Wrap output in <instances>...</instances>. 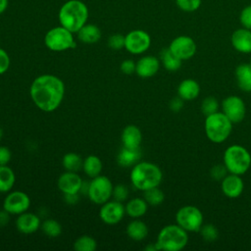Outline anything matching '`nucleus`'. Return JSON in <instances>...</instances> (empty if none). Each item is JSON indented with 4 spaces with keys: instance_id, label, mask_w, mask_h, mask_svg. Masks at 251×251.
Here are the masks:
<instances>
[{
    "instance_id": "1",
    "label": "nucleus",
    "mask_w": 251,
    "mask_h": 251,
    "mask_svg": "<svg viewBox=\"0 0 251 251\" xmlns=\"http://www.w3.org/2000/svg\"><path fill=\"white\" fill-rule=\"evenodd\" d=\"M29 94L38 109L50 113L61 105L65 95V84L60 77L54 75H41L31 82Z\"/></svg>"
},
{
    "instance_id": "2",
    "label": "nucleus",
    "mask_w": 251,
    "mask_h": 251,
    "mask_svg": "<svg viewBox=\"0 0 251 251\" xmlns=\"http://www.w3.org/2000/svg\"><path fill=\"white\" fill-rule=\"evenodd\" d=\"M88 17V8L80 0H68L61 6L58 13L60 25L74 33L87 23Z\"/></svg>"
},
{
    "instance_id": "3",
    "label": "nucleus",
    "mask_w": 251,
    "mask_h": 251,
    "mask_svg": "<svg viewBox=\"0 0 251 251\" xmlns=\"http://www.w3.org/2000/svg\"><path fill=\"white\" fill-rule=\"evenodd\" d=\"M129 178L134 188L145 191L160 185L163 179V173L156 164L143 161L132 166Z\"/></svg>"
},
{
    "instance_id": "4",
    "label": "nucleus",
    "mask_w": 251,
    "mask_h": 251,
    "mask_svg": "<svg viewBox=\"0 0 251 251\" xmlns=\"http://www.w3.org/2000/svg\"><path fill=\"white\" fill-rule=\"evenodd\" d=\"M155 243L158 250L179 251L188 243V234L177 224L167 225L159 231Z\"/></svg>"
},
{
    "instance_id": "5",
    "label": "nucleus",
    "mask_w": 251,
    "mask_h": 251,
    "mask_svg": "<svg viewBox=\"0 0 251 251\" xmlns=\"http://www.w3.org/2000/svg\"><path fill=\"white\" fill-rule=\"evenodd\" d=\"M204 130L210 141L213 143H223L231 133L232 122L223 112L218 111L206 116Z\"/></svg>"
},
{
    "instance_id": "6",
    "label": "nucleus",
    "mask_w": 251,
    "mask_h": 251,
    "mask_svg": "<svg viewBox=\"0 0 251 251\" xmlns=\"http://www.w3.org/2000/svg\"><path fill=\"white\" fill-rule=\"evenodd\" d=\"M224 164L228 173L242 176L251 166V154L242 145L233 144L224 152Z\"/></svg>"
},
{
    "instance_id": "7",
    "label": "nucleus",
    "mask_w": 251,
    "mask_h": 251,
    "mask_svg": "<svg viewBox=\"0 0 251 251\" xmlns=\"http://www.w3.org/2000/svg\"><path fill=\"white\" fill-rule=\"evenodd\" d=\"M45 46L54 52H62L73 49L76 46L74 32L62 26H54L50 28L44 35Z\"/></svg>"
},
{
    "instance_id": "8",
    "label": "nucleus",
    "mask_w": 251,
    "mask_h": 251,
    "mask_svg": "<svg viewBox=\"0 0 251 251\" xmlns=\"http://www.w3.org/2000/svg\"><path fill=\"white\" fill-rule=\"evenodd\" d=\"M113 188L114 186L111 179L105 176L99 175L93 177L88 183L86 194L94 204L102 205L112 197Z\"/></svg>"
},
{
    "instance_id": "9",
    "label": "nucleus",
    "mask_w": 251,
    "mask_h": 251,
    "mask_svg": "<svg viewBox=\"0 0 251 251\" xmlns=\"http://www.w3.org/2000/svg\"><path fill=\"white\" fill-rule=\"evenodd\" d=\"M204 217L199 208L193 205H186L179 208L176 214V224L187 232L199 231L203 226Z\"/></svg>"
},
{
    "instance_id": "10",
    "label": "nucleus",
    "mask_w": 251,
    "mask_h": 251,
    "mask_svg": "<svg viewBox=\"0 0 251 251\" xmlns=\"http://www.w3.org/2000/svg\"><path fill=\"white\" fill-rule=\"evenodd\" d=\"M151 45L149 33L143 29H133L125 35V49L133 55L146 52Z\"/></svg>"
},
{
    "instance_id": "11",
    "label": "nucleus",
    "mask_w": 251,
    "mask_h": 251,
    "mask_svg": "<svg viewBox=\"0 0 251 251\" xmlns=\"http://www.w3.org/2000/svg\"><path fill=\"white\" fill-rule=\"evenodd\" d=\"M169 49L178 59L185 61L191 59L196 54L197 45L192 37L188 35H178L171 41Z\"/></svg>"
},
{
    "instance_id": "12",
    "label": "nucleus",
    "mask_w": 251,
    "mask_h": 251,
    "mask_svg": "<svg viewBox=\"0 0 251 251\" xmlns=\"http://www.w3.org/2000/svg\"><path fill=\"white\" fill-rule=\"evenodd\" d=\"M222 112L232 122V124L240 123L244 120L246 114V106L244 101L236 95H229L222 101Z\"/></svg>"
},
{
    "instance_id": "13",
    "label": "nucleus",
    "mask_w": 251,
    "mask_h": 251,
    "mask_svg": "<svg viewBox=\"0 0 251 251\" xmlns=\"http://www.w3.org/2000/svg\"><path fill=\"white\" fill-rule=\"evenodd\" d=\"M30 206L29 196L20 190L9 191L3 201V209L11 215H20L26 212Z\"/></svg>"
},
{
    "instance_id": "14",
    "label": "nucleus",
    "mask_w": 251,
    "mask_h": 251,
    "mask_svg": "<svg viewBox=\"0 0 251 251\" xmlns=\"http://www.w3.org/2000/svg\"><path fill=\"white\" fill-rule=\"evenodd\" d=\"M126 215V209L123 202L117 200H109L101 205L99 217L103 223L107 225H117Z\"/></svg>"
},
{
    "instance_id": "15",
    "label": "nucleus",
    "mask_w": 251,
    "mask_h": 251,
    "mask_svg": "<svg viewBox=\"0 0 251 251\" xmlns=\"http://www.w3.org/2000/svg\"><path fill=\"white\" fill-rule=\"evenodd\" d=\"M57 185L63 194H75L81 191L83 181L77 173L66 171L59 176Z\"/></svg>"
},
{
    "instance_id": "16",
    "label": "nucleus",
    "mask_w": 251,
    "mask_h": 251,
    "mask_svg": "<svg viewBox=\"0 0 251 251\" xmlns=\"http://www.w3.org/2000/svg\"><path fill=\"white\" fill-rule=\"evenodd\" d=\"M223 193L230 199L238 198L244 190V182L241 176L228 173L226 176L221 181Z\"/></svg>"
},
{
    "instance_id": "17",
    "label": "nucleus",
    "mask_w": 251,
    "mask_h": 251,
    "mask_svg": "<svg viewBox=\"0 0 251 251\" xmlns=\"http://www.w3.org/2000/svg\"><path fill=\"white\" fill-rule=\"evenodd\" d=\"M160 65V59L157 57L151 55L143 56L136 62L135 74L142 78L151 77L158 73Z\"/></svg>"
},
{
    "instance_id": "18",
    "label": "nucleus",
    "mask_w": 251,
    "mask_h": 251,
    "mask_svg": "<svg viewBox=\"0 0 251 251\" xmlns=\"http://www.w3.org/2000/svg\"><path fill=\"white\" fill-rule=\"evenodd\" d=\"M16 227L17 229L24 234H30L35 232L38 228H40L41 222L37 215L34 213L24 212L18 215L16 219Z\"/></svg>"
},
{
    "instance_id": "19",
    "label": "nucleus",
    "mask_w": 251,
    "mask_h": 251,
    "mask_svg": "<svg viewBox=\"0 0 251 251\" xmlns=\"http://www.w3.org/2000/svg\"><path fill=\"white\" fill-rule=\"evenodd\" d=\"M232 47L239 53H251V29L240 27L235 29L230 37Z\"/></svg>"
},
{
    "instance_id": "20",
    "label": "nucleus",
    "mask_w": 251,
    "mask_h": 251,
    "mask_svg": "<svg viewBox=\"0 0 251 251\" xmlns=\"http://www.w3.org/2000/svg\"><path fill=\"white\" fill-rule=\"evenodd\" d=\"M123 146L129 149H139L142 141L141 130L134 125L126 126L121 135Z\"/></svg>"
},
{
    "instance_id": "21",
    "label": "nucleus",
    "mask_w": 251,
    "mask_h": 251,
    "mask_svg": "<svg viewBox=\"0 0 251 251\" xmlns=\"http://www.w3.org/2000/svg\"><path fill=\"white\" fill-rule=\"evenodd\" d=\"M176 92L177 96L183 101H191L198 97L200 93V85L193 78H185L179 82Z\"/></svg>"
},
{
    "instance_id": "22",
    "label": "nucleus",
    "mask_w": 251,
    "mask_h": 251,
    "mask_svg": "<svg viewBox=\"0 0 251 251\" xmlns=\"http://www.w3.org/2000/svg\"><path fill=\"white\" fill-rule=\"evenodd\" d=\"M79 41L85 44H94L101 38V30L94 24H85L76 32Z\"/></svg>"
},
{
    "instance_id": "23",
    "label": "nucleus",
    "mask_w": 251,
    "mask_h": 251,
    "mask_svg": "<svg viewBox=\"0 0 251 251\" xmlns=\"http://www.w3.org/2000/svg\"><path fill=\"white\" fill-rule=\"evenodd\" d=\"M148 231L147 225L138 219H134L129 222L126 228V235L134 241H141L145 239L148 235Z\"/></svg>"
},
{
    "instance_id": "24",
    "label": "nucleus",
    "mask_w": 251,
    "mask_h": 251,
    "mask_svg": "<svg viewBox=\"0 0 251 251\" xmlns=\"http://www.w3.org/2000/svg\"><path fill=\"white\" fill-rule=\"evenodd\" d=\"M235 78L240 90L251 92V66L249 64H240L235 69Z\"/></svg>"
},
{
    "instance_id": "25",
    "label": "nucleus",
    "mask_w": 251,
    "mask_h": 251,
    "mask_svg": "<svg viewBox=\"0 0 251 251\" xmlns=\"http://www.w3.org/2000/svg\"><path fill=\"white\" fill-rule=\"evenodd\" d=\"M148 206L149 205L144 198H132L128 200L125 205L126 214L132 219H139L146 214Z\"/></svg>"
},
{
    "instance_id": "26",
    "label": "nucleus",
    "mask_w": 251,
    "mask_h": 251,
    "mask_svg": "<svg viewBox=\"0 0 251 251\" xmlns=\"http://www.w3.org/2000/svg\"><path fill=\"white\" fill-rule=\"evenodd\" d=\"M141 153L139 149H129L123 146L117 156V162L121 167L128 168L139 162Z\"/></svg>"
},
{
    "instance_id": "27",
    "label": "nucleus",
    "mask_w": 251,
    "mask_h": 251,
    "mask_svg": "<svg viewBox=\"0 0 251 251\" xmlns=\"http://www.w3.org/2000/svg\"><path fill=\"white\" fill-rule=\"evenodd\" d=\"M160 62L169 72H176L182 64V61L172 53L169 47L164 48L160 52Z\"/></svg>"
},
{
    "instance_id": "28",
    "label": "nucleus",
    "mask_w": 251,
    "mask_h": 251,
    "mask_svg": "<svg viewBox=\"0 0 251 251\" xmlns=\"http://www.w3.org/2000/svg\"><path fill=\"white\" fill-rule=\"evenodd\" d=\"M82 170L84 174L91 178L99 176L102 171V162L100 158L96 155H88L83 159Z\"/></svg>"
},
{
    "instance_id": "29",
    "label": "nucleus",
    "mask_w": 251,
    "mask_h": 251,
    "mask_svg": "<svg viewBox=\"0 0 251 251\" xmlns=\"http://www.w3.org/2000/svg\"><path fill=\"white\" fill-rule=\"evenodd\" d=\"M16 181L14 171L7 165L0 166V193L11 191Z\"/></svg>"
},
{
    "instance_id": "30",
    "label": "nucleus",
    "mask_w": 251,
    "mask_h": 251,
    "mask_svg": "<svg viewBox=\"0 0 251 251\" xmlns=\"http://www.w3.org/2000/svg\"><path fill=\"white\" fill-rule=\"evenodd\" d=\"M82 163H83V160L81 156L75 152H69L65 154L62 159V164L64 169L69 172L77 173L79 170L82 169Z\"/></svg>"
},
{
    "instance_id": "31",
    "label": "nucleus",
    "mask_w": 251,
    "mask_h": 251,
    "mask_svg": "<svg viewBox=\"0 0 251 251\" xmlns=\"http://www.w3.org/2000/svg\"><path fill=\"white\" fill-rule=\"evenodd\" d=\"M143 198L149 206H159L165 200L164 192L159 188V186L147 189L143 191Z\"/></svg>"
},
{
    "instance_id": "32",
    "label": "nucleus",
    "mask_w": 251,
    "mask_h": 251,
    "mask_svg": "<svg viewBox=\"0 0 251 251\" xmlns=\"http://www.w3.org/2000/svg\"><path fill=\"white\" fill-rule=\"evenodd\" d=\"M96 248V240L89 235H81L74 242V249L76 251H94Z\"/></svg>"
},
{
    "instance_id": "33",
    "label": "nucleus",
    "mask_w": 251,
    "mask_h": 251,
    "mask_svg": "<svg viewBox=\"0 0 251 251\" xmlns=\"http://www.w3.org/2000/svg\"><path fill=\"white\" fill-rule=\"evenodd\" d=\"M40 228L49 237H58L62 232V226L59 222L53 219H47L41 223Z\"/></svg>"
},
{
    "instance_id": "34",
    "label": "nucleus",
    "mask_w": 251,
    "mask_h": 251,
    "mask_svg": "<svg viewBox=\"0 0 251 251\" xmlns=\"http://www.w3.org/2000/svg\"><path fill=\"white\" fill-rule=\"evenodd\" d=\"M219 108H220L219 101L214 96H207L206 98H204L202 100L201 106H200L201 112L205 116H209L211 114L218 112Z\"/></svg>"
},
{
    "instance_id": "35",
    "label": "nucleus",
    "mask_w": 251,
    "mask_h": 251,
    "mask_svg": "<svg viewBox=\"0 0 251 251\" xmlns=\"http://www.w3.org/2000/svg\"><path fill=\"white\" fill-rule=\"evenodd\" d=\"M202 238L205 240V241H208V242H213L215 240L218 239L219 237V230L218 228L212 225V224H206V225H203L199 230Z\"/></svg>"
},
{
    "instance_id": "36",
    "label": "nucleus",
    "mask_w": 251,
    "mask_h": 251,
    "mask_svg": "<svg viewBox=\"0 0 251 251\" xmlns=\"http://www.w3.org/2000/svg\"><path fill=\"white\" fill-rule=\"evenodd\" d=\"M176 6L183 12L192 13L201 6V0H176Z\"/></svg>"
},
{
    "instance_id": "37",
    "label": "nucleus",
    "mask_w": 251,
    "mask_h": 251,
    "mask_svg": "<svg viewBox=\"0 0 251 251\" xmlns=\"http://www.w3.org/2000/svg\"><path fill=\"white\" fill-rule=\"evenodd\" d=\"M227 174H228V171L224 163L216 164L210 170V176L216 181H222L226 176Z\"/></svg>"
},
{
    "instance_id": "38",
    "label": "nucleus",
    "mask_w": 251,
    "mask_h": 251,
    "mask_svg": "<svg viewBox=\"0 0 251 251\" xmlns=\"http://www.w3.org/2000/svg\"><path fill=\"white\" fill-rule=\"evenodd\" d=\"M108 46L112 50H121L125 48V35L121 33L111 34L108 38Z\"/></svg>"
},
{
    "instance_id": "39",
    "label": "nucleus",
    "mask_w": 251,
    "mask_h": 251,
    "mask_svg": "<svg viewBox=\"0 0 251 251\" xmlns=\"http://www.w3.org/2000/svg\"><path fill=\"white\" fill-rule=\"evenodd\" d=\"M129 194L128 187L125 184H117L113 188V194L112 197L120 202H124L125 200L127 199Z\"/></svg>"
},
{
    "instance_id": "40",
    "label": "nucleus",
    "mask_w": 251,
    "mask_h": 251,
    "mask_svg": "<svg viewBox=\"0 0 251 251\" xmlns=\"http://www.w3.org/2000/svg\"><path fill=\"white\" fill-rule=\"evenodd\" d=\"M239 22L242 27L251 29V4L245 6L239 15Z\"/></svg>"
},
{
    "instance_id": "41",
    "label": "nucleus",
    "mask_w": 251,
    "mask_h": 251,
    "mask_svg": "<svg viewBox=\"0 0 251 251\" xmlns=\"http://www.w3.org/2000/svg\"><path fill=\"white\" fill-rule=\"evenodd\" d=\"M10 57L8 53L0 47V75L5 74L10 67Z\"/></svg>"
},
{
    "instance_id": "42",
    "label": "nucleus",
    "mask_w": 251,
    "mask_h": 251,
    "mask_svg": "<svg viewBox=\"0 0 251 251\" xmlns=\"http://www.w3.org/2000/svg\"><path fill=\"white\" fill-rule=\"evenodd\" d=\"M135 67H136V62H134L131 59H126L121 63L120 69L122 73L125 75H131L135 73Z\"/></svg>"
},
{
    "instance_id": "43",
    "label": "nucleus",
    "mask_w": 251,
    "mask_h": 251,
    "mask_svg": "<svg viewBox=\"0 0 251 251\" xmlns=\"http://www.w3.org/2000/svg\"><path fill=\"white\" fill-rule=\"evenodd\" d=\"M12 159V152L7 146H0V166L8 165Z\"/></svg>"
},
{
    "instance_id": "44",
    "label": "nucleus",
    "mask_w": 251,
    "mask_h": 251,
    "mask_svg": "<svg viewBox=\"0 0 251 251\" xmlns=\"http://www.w3.org/2000/svg\"><path fill=\"white\" fill-rule=\"evenodd\" d=\"M169 107L173 112H179L183 108V100L179 96H176L170 101Z\"/></svg>"
},
{
    "instance_id": "45",
    "label": "nucleus",
    "mask_w": 251,
    "mask_h": 251,
    "mask_svg": "<svg viewBox=\"0 0 251 251\" xmlns=\"http://www.w3.org/2000/svg\"><path fill=\"white\" fill-rule=\"evenodd\" d=\"M78 193L75 194H64V200L70 204V205H75L78 202Z\"/></svg>"
},
{
    "instance_id": "46",
    "label": "nucleus",
    "mask_w": 251,
    "mask_h": 251,
    "mask_svg": "<svg viewBox=\"0 0 251 251\" xmlns=\"http://www.w3.org/2000/svg\"><path fill=\"white\" fill-rule=\"evenodd\" d=\"M10 216L11 214H9L6 210H2L0 211V226H5L10 220Z\"/></svg>"
},
{
    "instance_id": "47",
    "label": "nucleus",
    "mask_w": 251,
    "mask_h": 251,
    "mask_svg": "<svg viewBox=\"0 0 251 251\" xmlns=\"http://www.w3.org/2000/svg\"><path fill=\"white\" fill-rule=\"evenodd\" d=\"M9 5V0H0V15L3 14Z\"/></svg>"
},
{
    "instance_id": "48",
    "label": "nucleus",
    "mask_w": 251,
    "mask_h": 251,
    "mask_svg": "<svg viewBox=\"0 0 251 251\" xmlns=\"http://www.w3.org/2000/svg\"><path fill=\"white\" fill-rule=\"evenodd\" d=\"M145 250H147V251H155V250H158V247H157L156 243H154V244H150L147 247H145Z\"/></svg>"
},
{
    "instance_id": "49",
    "label": "nucleus",
    "mask_w": 251,
    "mask_h": 251,
    "mask_svg": "<svg viewBox=\"0 0 251 251\" xmlns=\"http://www.w3.org/2000/svg\"><path fill=\"white\" fill-rule=\"evenodd\" d=\"M3 135H4V131H3V129H2V127L0 126V140L2 139V137H3Z\"/></svg>"
},
{
    "instance_id": "50",
    "label": "nucleus",
    "mask_w": 251,
    "mask_h": 251,
    "mask_svg": "<svg viewBox=\"0 0 251 251\" xmlns=\"http://www.w3.org/2000/svg\"><path fill=\"white\" fill-rule=\"evenodd\" d=\"M249 65L251 66V58H250V62H249Z\"/></svg>"
}]
</instances>
